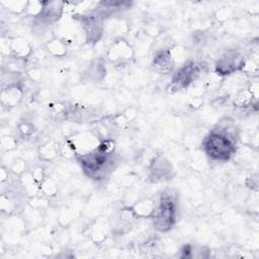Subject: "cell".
I'll return each mask as SVG.
<instances>
[{
    "instance_id": "25",
    "label": "cell",
    "mask_w": 259,
    "mask_h": 259,
    "mask_svg": "<svg viewBox=\"0 0 259 259\" xmlns=\"http://www.w3.org/2000/svg\"><path fill=\"white\" fill-rule=\"evenodd\" d=\"M245 74L247 75H250V76H255L257 75V72H258V65H257V62L254 61V60H245V63H244V66L242 68V70Z\"/></svg>"
},
{
    "instance_id": "2",
    "label": "cell",
    "mask_w": 259,
    "mask_h": 259,
    "mask_svg": "<svg viewBox=\"0 0 259 259\" xmlns=\"http://www.w3.org/2000/svg\"><path fill=\"white\" fill-rule=\"evenodd\" d=\"M84 173L93 179H102L114 169L115 157L113 154H104L99 149L87 154L76 156Z\"/></svg>"
},
{
    "instance_id": "32",
    "label": "cell",
    "mask_w": 259,
    "mask_h": 259,
    "mask_svg": "<svg viewBox=\"0 0 259 259\" xmlns=\"http://www.w3.org/2000/svg\"><path fill=\"white\" fill-rule=\"evenodd\" d=\"M8 176H9L8 175V170L6 168L2 167V169H1V183L2 184H4L5 181L8 180Z\"/></svg>"
},
{
    "instance_id": "8",
    "label": "cell",
    "mask_w": 259,
    "mask_h": 259,
    "mask_svg": "<svg viewBox=\"0 0 259 259\" xmlns=\"http://www.w3.org/2000/svg\"><path fill=\"white\" fill-rule=\"evenodd\" d=\"M69 143L73 147L76 156H78L87 154L98 149L100 144V140L98 136L93 135L92 133H83L75 136L69 141Z\"/></svg>"
},
{
    "instance_id": "1",
    "label": "cell",
    "mask_w": 259,
    "mask_h": 259,
    "mask_svg": "<svg viewBox=\"0 0 259 259\" xmlns=\"http://www.w3.org/2000/svg\"><path fill=\"white\" fill-rule=\"evenodd\" d=\"M201 146L204 154L217 162L231 160L237 151V141L215 129L203 138Z\"/></svg>"
},
{
    "instance_id": "29",
    "label": "cell",
    "mask_w": 259,
    "mask_h": 259,
    "mask_svg": "<svg viewBox=\"0 0 259 259\" xmlns=\"http://www.w3.org/2000/svg\"><path fill=\"white\" fill-rule=\"evenodd\" d=\"M231 15H232V13H231V11L228 8H223V9L218 11V13H217V19L222 20V21H224V20H229L230 17H231Z\"/></svg>"
},
{
    "instance_id": "22",
    "label": "cell",
    "mask_w": 259,
    "mask_h": 259,
    "mask_svg": "<svg viewBox=\"0 0 259 259\" xmlns=\"http://www.w3.org/2000/svg\"><path fill=\"white\" fill-rule=\"evenodd\" d=\"M2 4L11 12L13 13H21V12H25V8H26V4L28 2L26 1H3Z\"/></svg>"
},
{
    "instance_id": "23",
    "label": "cell",
    "mask_w": 259,
    "mask_h": 259,
    "mask_svg": "<svg viewBox=\"0 0 259 259\" xmlns=\"http://www.w3.org/2000/svg\"><path fill=\"white\" fill-rule=\"evenodd\" d=\"M17 145L18 141L15 137H11V136H3L1 140H0V146H1L4 151H11V150L17 148Z\"/></svg>"
},
{
    "instance_id": "30",
    "label": "cell",
    "mask_w": 259,
    "mask_h": 259,
    "mask_svg": "<svg viewBox=\"0 0 259 259\" xmlns=\"http://www.w3.org/2000/svg\"><path fill=\"white\" fill-rule=\"evenodd\" d=\"M202 103V100L200 99V97H193L192 100L189 101L190 106H193L195 108H199Z\"/></svg>"
},
{
    "instance_id": "15",
    "label": "cell",
    "mask_w": 259,
    "mask_h": 259,
    "mask_svg": "<svg viewBox=\"0 0 259 259\" xmlns=\"http://www.w3.org/2000/svg\"><path fill=\"white\" fill-rule=\"evenodd\" d=\"M46 49L51 56L63 57L66 55L68 45L61 38H54L47 43Z\"/></svg>"
},
{
    "instance_id": "12",
    "label": "cell",
    "mask_w": 259,
    "mask_h": 259,
    "mask_svg": "<svg viewBox=\"0 0 259 259\" xmlns=\"http://www.w3.org/2000/svg\"><path fill=\"white\" fill-rule=\"evenodd\" d=\"M32 54V47L22 38L17 37L10 39V56L23 59L29 57Z\"/></svg>"
},
{
    "instance_id": "9",
    "label": "cell",
    "mask_w": 259,
    "mask_h": 259,
    "mask_svg": "<svg viewBox=\"0 0 259 259\" xmlns=\"http://www.w3.org/2000/svg\"><path fill=\"white\" fill-rule=\"evenodd\" d=\"M64 17V2L49 1L44 2V9L40 16L36 19L38 24L52 25L58 22Z\"/></svg>"
},
{
    "instance_id": "5",
    "label": "cell",
    "mask_w": 259,
    "mask_h": 259,
    "mask_svg": "<svg viewBox=\"0 0 259 259\" xmlns=\"http://www.w3.org/2000/svg\"><path fill=\"white\" fill-rule=\"evenodd\" d=\"M244 63L245 58L240 52L228 50L216 62L215 71L218 75L228 76L237 71H241Z\"/></svg>"
},
{
    "instance_id": "28",
    "label": "cell",
    "mask_w": 259,
    "mask_h": 259,
    "mask_svg": "<svg viewBox=\"0 0 259 259\" xmlns=\"http://www.w3.org/2000/svg\"><path fill=\"white\" fill-rule=\"evenodd\" d=\"M31 173H32V175H33L34 179H35L39 183H40V182H42V181L46 179L44 169H43V167H40V166H36V167L32 170Z\"/></svg>"
},
{
    "instance_id": "14",
    "label": "cell",
    "mask_w": 259,
    "mask_h": 259,
    "mask_svg": "<svg viewBox=\"0 0 259 259\" xmlns=\"http://www.w3.org/2000/svg\"><path fill=\"white\" fill-rule=\"evenodd\" d=\"M60 154V146L54 141L44 143L39 148L40 159L44 162H51L55 160Z\"/></svg>"
},
{
    "instance_id": "7",
    "label": "cell",
    "mask_w": 259,
    "mask_h": 259,
    "mask_svg": "<svg viewBox=\"0 0 259 259\" xmlns=\"http://www.w3.org/2000/svg\"><path fill=\"white\" fill-rule=\"evenodd\" d=\"M134 49L125 39H118L108 49L106 57L107 60L117 65L125 64L131 61L134 57Z\"/></svg>"
},
{
    "instance_id": "26",
    "label": "cell",
    "mask_w": 259,
    "mask_h": 259,
    "mask_svg": "<svg viewBox=\"0 0 259 259\" xmlns=\"http://www.w3.org/2000/svg\"><path fill=\"white\" fill-rule=\"evenodd\" d=\"M35 128L30 121H22L19 125V132L23 138H29L34 134Z\"/></svg>"
},
{
    "instance_id": "19",
    "label": "cell",
    "mask_w": 259,
    "mask_h": 259,
    "mask_svg": "<svg viewBox=\"0 0 259 259\" xmlns=\"http://www.w3.org/2000/svg\"><path fill=\"white\" fill-rule=\"evenodd\" d=\"M89 75L93 80H101L106 72L104 64L100 60H95L89 66Z\"/></svg>"
},
{
    "instance_id": "31",
    "label": "cell",
    "mask_w": 259,
    "mask_h": 259,
    "mask_svg": "<svg viewBox=\"0 0 259 259\" xmlns=\"http://www.w3.org/2000/svg\"><path fill=\"white\" fill-rule=\"evenodd\" d=\"M28 74H29V76L31 77V79H33V80H35V81H37V80H39V79L40 78V72L38 71L37 69H32V70H30Z\"/></svg>"
},
{
    "instance_id": "18",
    "label": "cell",
    "mask_w": 259,
    "mask_h": 259,
    "mask_svg": "<svg viewBox=\"0 0 259 259\" xmlns=\"http://www.w3.org/2000/svg\"><path fill=\"white\" fill-rule=\"evenodd\" d=\"M253 100H256L249 88H245L241 90L235 99V104L239 107H247L253 103Z\"/></svg>"
},
{
    "instance_id": "4",
    "label": "cell",
    "mask_w": 259,
    "mask_h": 259,
    "mask_svg": "<svg viewBox=\"0 0 259 259\" xmlns=\"http://www.w3.org/2000/svg\"><path fill=\"white\" fill-rule=\"evenodd\" d=\"M200 72V68L195 62L187 61L180 65L172 75L170 91L177 92L189 87L199 77Z\"/></svg>"
},
{
    "instance_id": "11",
    "label": "cell",
    "mask_w": 259,
    "mask_h": 259,
    "mask_svg": "<svg viewBox=\"0 0 259 259\" xmlns=\"http://www.w3.org/2000/svg\"><path fill=\"white\" fill-rule=\"evenodd\" d=\"M22 95L23 91L20 85L9 84L1 91V103L7 107H13L20 102Z\"/></svg>"
},
{
    "instance_id": "17",
    "label": "cell",
    "mask_w": 259,
    "mask_h": 259,
    "mask_svg": "<svg viewBox=\"0 0 259 259\" xmlns=\"http://www.w3.org/2000/svg\"><path fill=\"white\" fill-rule=\"evenodd\" d=\"M57 192H58L57 184L51 179H45L40 183V194H42L44 197L52 198L57 195Z\"/></svg>"
},
{
    "instance_id": "3",
    "label": "cell",
    "mask_w": 259,
    "mask_h": 259,
    "mask_svg": "<svg viewBox=\"0 0 259 259\" xmlns=\"http://www.w3.org/2000/svg\"><path fill=\"white\" fill-rule=\"evenodd\" d=\"M153 218L154 227L161 233H166L174 227L177 218V202L170 193L161 196Z\"/></svg>"
},
{
    "instance_id": "16",
    "label": "cell",
    "mask_w": 259,
    "mask_h": 259,
    "mask_svg": "<svg viewBox=\"0 0 259 259\" xmlns=\"http://www.w3.org/2000/svg\"><path fill=\"white\" fill-rule=\"evenodd\" d=\"M20 185L22 186L24 193L29 196H35L40 194V183L34 179L32 173H24L21 175Z\"/></svg>"
},
{
    "instance_id": "21",
    "label": "cell",
    "mask_w": 259,
    "mask_h": 259,
    "mask_svg": "<svg viewBox=\"0 0 259 259\" xmlns=\"http://www.w3.org/2000/svg\"><path fill=\"white\" fill-rule=\"evenodd\" d=\"M9 170L16 175H23L26 173V170H28V165H26V162L22 158H18L15 161L11 163V165L9 167Z\"/></svg>"
},
{
    "instance_id": "6",
    "label": "cell",
    "mask_w": 259,
    "mask_h": 259,
    "mask_svg": "<svg viewBox=\"0 0 259 259\" xmlns=\"http://www.w3.org/2000/svg\"><path fill=\"white\" fill-rule=\"evenodd\" d=\"M174 169L169 160L163 155H157L149 167V177L153 182H163L171 179Z\"/></svg>"
},
{
    "instance_id": "20",
    "label": "cell",
    "mask_w": 259,
    "mask_h": 259,
    "mask_svg": "<svg viewBox=\"0 0 259 259\" xmlns=\"http://www.w3.org/2000/svg\"><path fill=\"white\" fill-rule=\"evenodd\" d=\"M44 9V2L40 1H28L25 8V13L31 17L38 19Z\"/></svg>"
},
{
    "instance_id": "10",
    "label": "cell",
    "mask_w": 259,
    "mask_h": 259,
    "mask_svg": "<svg viewBox=\"0 0 259 259\" xmlns=\"http://www.w3.org/2000/svg\"><path fill=\"white\" fill-rule=\"evenodd\" d=\"M153 69L162 75L172 73L175 69L176 64L171 56L170 50H162L155 54L152 61Z\"/></svg>"
},
{
    "instance_id": "24",
    "label": "cell",
    "mask_w": 259,
    "mask_h": 259,
    "mask_svg": "<svg viewBox=\"0 0 259 259\" xmlns=\"http://www.w3.org/2000/svg\"><path fill=\"white\" fill-rule=\"evenodd\" d=\"M136 219H138V218H137V216L135 215V213H134V211H133L132 208H125V209L120 210V220L122 223L130 224V223H132Z\"/></svg>"
},
{
    "instance_id": "13",
    "label": "cell",
    "mask_w": 259,
    "mask_h": 259,
    "mask_svg": "<svg viewBox=\"0 0 259 259\" xmlns=\"http://www.w3.org/2000/svg\"><path fill=\"white\" fill-rule=\"evenodd\" d=\"M132 209L138 219L139 218H141V219H146V218L153 217L156 210V204L152 199H145L136 202L132 207Z\"/></svg>"
},
{
    "instance_id": "27",
    "label": "cell",
    "mask_w": 259,
    "mask_h": 259,
    "mask_svg": "<svg viewBox=\"0 0 259 259\" xmlns=\"http://www.w3.org/2000/svg\"><path fill=\"white\" fill-rule=\"evenodd\" d=\"M0 204H1V210L2 212H11L15 208V204H13V200L8 197V194H3L1 196V199H0Z\"/></svg>"
}]
</instances>
